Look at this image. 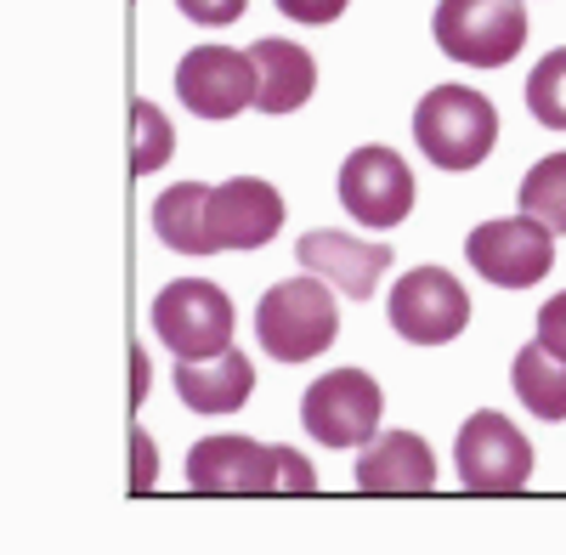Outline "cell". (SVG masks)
<instances>
[{
	"label": "cell",
	"instance_id": "d4e9b609",
	"mask_svg": "<svg viewBox=\"0 0 566 555\" xmlns=\"http://www.w3.org/2000/svg\"><path fill=\"white\" fill-rule=\"evenodd\" d=\"M538 341H544L549 352H560V357H566V290H560L555 301H544V306H538Z\"/></svg>",
	"mask_w": 566,
	"mask_h": 555
},
{
	"label": "cell",
	"instance_id": "9a60e30c",
	"mask_svg": "<svg viewBox=\"0 0 566 555\" xmlns=\"http://www.w3.org/2000/svg\"><path fill=\"white\" fill-rule=\"evenodd\" d=\"M176 391L193 413H232L255 391V363L244 352H216V357H181L176 363Z\"/></svg>",
	"mask_w": 566,
	"mask_h": 555
},
{
	"label": "cell",
	"instance_id": "ac0fdd59",
	"mask_svg": "<svg viewBox=\"0 0 566 555\" xmlns=\"http://www.w3.org/2000/svg\"><path fill=\"white\" fill-rule=\"evenodd\" d=\"M510 380H515V397H522L538 420H566V357L560 352H549L544 341L522 346Z\"/></svg>",
	"mask_w": 566,
	"mask_h": 555
},
{
	"label": "cell",
	"instance_id": "ffe728a7",
	"mask_svg": "<svg viewBox=\"0 0 566 555\" xmlns=\"http://www.w3.org/2000/svg\"><path fill=\"white\" fill-rule=\"evenodd\" d=\"M522 210L538 216L549 233H566V154H549L522 181Z\"/></svg>",
	"mask_w": 566,
	"mask_h": 555
},
{
	"label": "cell",
	"instance_id": "277c9868",
	"mask_svg": "<svg viewBox=\"0 0 566 555\" xmlns=\"http://www.w3.org/2000/svg\"><path fill=\"white\" fill-rule=\"evenodd\" d=\"M431 34L453 63L504 69L527 45V7L522 0H442Z\"/></svg>",
	"mask_w": 566,
	"mask_h": 555
},
{
	"label": "cell",
	"instance_id": "3957f363",
	"mask_svg": "<svg viewBox=\"0 0 566 555\" xmlns=\"http://www.w3.org/2000/svg\"><path fill=\"white\" fill-rule=\"evenodd\" d=\"M413 143L437 170H476L499 143V108L470 85H431L413 108Z\"/></svg>",
	"mask_w": 566,
	"mask_h": 555
},
{
	"label": "cell",
	"instance_id": "4fadbf2b",
	"mask_svg": "<svg viewBox=\"0 0 566 555\" xmlns=\"http://www.w3.org/2000/svg\"><path fill=\"white\" fill-rule=\"evenodd\" d=\"M295 261H301L306 272L328 278L340 295L368 301L374 284L386 278V266H391L397 255H391L386 244H363V239H352V233H306V239L295 244Z\"/></svg>",
	"mask_w": 566,
	"mask_h": 555
},
{
	"label": "cell",
	"instance_id": "52a82bcc",
	"mask_svg": "<svg viewBox=\"0 0 566 555\" xmlns=\"http://www.w3.org/2000/svg\"><path fill=\"white\" fill-rule=\"evenodd\" d=\"M386 312H391V329L408 346H448L470 323V295L448 266H413L397 278Z\"/></svg>",
	"mask_w": 566,
	"mask_h": 555
},
{
	"label": "cell",
	"instance_id": "ba28073f",
	"mask_svg": "<svg viewBox=\"0 0 566 555\" xmlns=\"http://www.w3.org/2000/svg\"><path fill=\"white\" fill-rule=\"evenodd\" d=\"M464 261L499 290H533L555 266V233L527 210L510 216V221H482L476 233L464 239Z\"/></svg>",
	"mask_w": 566,
	"mask_h": 555
},
{
	"label": "cell",
	"instance_id": "e0dca14e",
	"mask_svg": "<svg viewBox=\"0 0 566 555\" xmlns=\"http://www.w3.org/2000/svg\"><path fill=\"white\" fill-rule=\"evenodd\" d=\"M154 233L159 244H170L176 255H216V233H210V188L205 181H176L154 199Z\"/></svg>",
	"mask_w": 566,
	"mask_h": 555
},
{
	"label": "cell",
	"instance_id": "2e32d148",
	"mask_svg": "<svg viewBox=\"0 0 566 555\" xmlns=\"http://www.w3.org/2000/svg\"><path fill=\"white\" fill-rule=\"evenodd\" d=\"M250 57H255V74H261V91H255L261 114H295V108L312 103L317 63H312L306 45H295V40H255Z\"/></svg>",
	"mask_w": 566,
	"mask_h": 555
},
{
	"label": "cell",
	"instance_id": "7a4b0ae2",
	"mask_svg": "<svg viewBox=\"0 0 566 555\" xmlns=\"http://www.w3.org/2000/svg\"><path fill=\"white\" fill-rule=\"evenodd\" d=\"M335 335H340L335 284L317 272L283 278V284H272L255 306V341L277 363H312L317 352L335 346Z\"/></svg>",
	"mask_w": 566,
	"mask_h": 555
},
{
	"label": "cell",
	"instance_id": "44dd1931",
	"mask_svg": "<svg viewBox=\"0 0 566 555\" xmlns=\"http://www.w3.org/2000/svg\"><path fill=\"white\" fill-rule=\"evenodd\" d=\"M527 108H533L538 125L566 130V45H560V52H549V57L533 69V80H527Z\"/></svg>",
	"mask_w": 566,
	"mask_h": 555
},
{
	"label": "cell",
	"instance_id": "5b68a950",
	"mask_svg": "<svg viewBox=\"0 0 566 555\" xmlns=\"http://www.w3.org/2000/svg\"><path fill=\"white\" fill-rule=\"evenodd\" d=\"M380 413H386V397H380V386H374V375H363V368H328V375L312 380L306 397H301L306 437L328 442V448L374 442Z\"/></svg>",
	"mask_w": 566,
	"mask_h": 555
},
{
	"label": "cell",
	"instance_id": "6da1fadb",
	"mask_svg": "<svg viewBox=\"0 0 566 555\" xmlns=\"http://www.w3.org/2000/svg\"><path fill=\"white\" fill-rule=\"evenodd\" d=\"M187 488H199V493H312L317 471L295 448H266L255 437H205L187 453Z\"/></svg>",
	"mask_w": 566,
	"mask_h": 555
},
{
	"label": "cell",
	"instance_id": "30bf717a",
	"mask_svg": "<svg viewBox=\"0 0 566 555\" xmlns=\"http://www.w3.org/2000/svg\"><path fill=\"white\" fill-rule=\"evenodd\" d=\"M255 91H261L255 57L232 52V45H193L176 63V97L199 119H232V114L255 108Z\"/></svg>",
	"mask_w": 566,
	"mask_h": 555
},
{
	"label": "cell",
	"instance_id": "8992f818",
	"mask_svg": "<svg viewBox=\"0 0 566 555\" xmlns=\"http://www.w3.org/2000/svg\"><path fill=\"white\" fill-rule=\"evenodd\" d=\"M154 335L176 357H216L232 346V301L210 278H176L154 301Z\"/></svg>",
	"mask_w": 566,
	"mask_h": 555
},
{
	"label": "cell",
	"instance_id": "7c38bea8",
	"mask_svg": "<svg viewBox=\"0 0 566 555\" xmlns=\"http://www.w3.org/2000/svg\"><path fill=\"white\" fill-rule=\"evenodd\" d=\"M283 227V193L261 176H232L210 188V233L216 250H261Z\"/></svg>",
	"mask_w": 566,
	"mask_h": 555
},
{
	"label": "cell",
	"instance_id": "d6986e66",
	"mask_svg": "<svg viewBox=\"0 0 566 555\" xmlns=\"http://www.w3.org/2000/svg\"><path fill=\"white\" fill-rule=\"evenodd\" d=\"M170 154H176L170 119H165L148 97H136V103H130V170H136V176H154V170L170 165Z\"/></svg>",
	"mask_w": 566,
	"mask_h": 555
},
{
	"label": "cell",
	"instance_id": "9c48e42d",
	"mask_svg": "<svg viewBox=\"0 0 566 555\" xmlns=\"http://www.w3.org/2000/svg\"><path fill=\"white\" fill-rule=\"evenodd\" d=\"M453 459H459V482L470 493H515L533 477V442L499 408H482L459 426Z\"/></svg>",
	"mask_w": 566,
	"mask_h": 555
},
{
	"label": "cell",
	"instance_id": "484cf974",
	"mask_svg": "<svg viewBox=\"0 0 566 555\" xmlns=\"http://www.w3.org/2000/svg\"><path fill=\"white\" fill-rule=\"evenodd\" d=\"M130 363H136V386H130L136 397H130V402H142V397H148V357H142V352H130Z\"/></svg>",
	"mask_w": 566,
	"mask_h": 555
},
{
	"label": "cell",
	"instance_id": "cb8c5ba5",
	"mask_svg": "<svg viewBox=\"0 0 566 555\" xmlns=\"http://www.w3.org/2000/svg\"><path fill=\"white\" fill-rule=\"evenodd\" d=\"M277 12L306 23V29H317V23H335L346 12V0H277Z\"/></svg>",
	"mask_w": 566,
	"mask_h": 555
},
{
	"label": "cell",
	"instance_id": "7402d4cb",
	"mask_svg": "<svg viewBox=\"0 0 566 555\" xmlns=\"http://www.w3.org/2000/svg\"><path fill=\"white\" fill-rule=\"evenodd\" d=\"M159 482V453L148 431H130V493H148Z\"/></svg>",
	"mask_w": 566,
	"mask_h": 555
},
{
	"label": "cell",
	"instance_id": "5bb4252c",
	"mask_svg": "<svg viewBox=\"0 0 566 555\" xmlns=\"http://www.w3.org/2000/svg\"><path fill=\"white\" fill-rule=\"evenodd\" d=\"M357 488L363 493H431L437 488V453L413 431H386L363 448Z\"/></svg>",
	"mask_w": 566,
	"mask_h": 555
},
{
	"label": "cell",
	"instance_id": "8fae6325",
	"mask_svg": "<svg viewBox=\"0 0 566 555\" xmlns=\"http://www.w3.org/2000/svg\"><path fill=\"white\" fill-rule=\"evenodd\" d=\"M340 205L363 227H397L413 216V170L397 148H357L340 165Z\"/></svg>",
	"mask_w": 566,
	"mask_h": 555
},
{
	"label": "cell",
	"instance_id": "603a6c76",
	"mask_svg": "<svg viewBox=\"0 0 566 555\" xmlns=\"http://www.w3.org/2000/svg\"><path fill=\"white\" fill-rule=\"evenodd\" d=\"M176 7L193 18V23H205V29H227V23H239V18H244L250 0H176Z\"/></svg>",
	"mask_w": 566,
	"mask_h": 555
}]
</instances>
